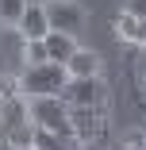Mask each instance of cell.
I'll return each instance as SVG.
<instances>
[{
  "label": "cell",
  "instance_id": "obj_7",
  "mask_svg": "<svg viewBox=\"0 0 146 150\" xmlns=\"http://www.w3.org/2000/svg\"><path fill=\"white\" fill-rule=\"evenodd\" d=\"M115 35H119L123 42H131V46H146V19H138V16H131L127 8L115 16Z\"/></svg>",
  "mask_w": 146,
  "mask_h": 150
},
{
  "label": "cell",
  "instance_id": "obj_2",
  "mask_svg": "<svg viewBox=\"0 0 146 150\" xmlns=\"http://www.w3.org/2000/svg\"><path fill=\"white\" fill-rule=\"evenodd\" d=\"M27 108H31V123L35 127L73 135V108H69L66 96H27Z\"/></svg>",
  "mask_w": 146,
  "mask_h": 150
},
{
  "label": "cell",
  "instance_id": "obj_8",
  "mask_svg": "<svg viewBox=\"0 0 146 150\" xmlns=\"http://www.w3.org/2000/svg\"><path fill=\"white\" fill-rule=\"evenodd\" d=\"M66 69H69V77H100L104 62H100V54H96V50H85V46H77V54L66 62Z\"/></svg>",
  "mask_w": 146,
  "mask_h": 150
},
{
  "label": "cell",
  "instance_id": "obj_17",
  "mask_svg": "<svg viewBox=\"0 0 146 150\" xmlns=\"http://www.w3.org/2000/svg\"><path fill=\"white\" fill-rule=\"evenodd\" d=\"M27 4H46V0H27Z\"/></svg>",
  "mask_w": 146,
  "mask_h": 150
},
{
  "label": "cell",
  "instance_id": "obj_3",
  "mask_svg": "<svg viewBox=\"0 0 146 150\" xmlns=\"http://www.w3.org/2000/svg\"><path fill=\"white\" fill-rule=\"evenodd\" d=\"M69 108H108V85L100 77H73L66 85Z\"/></svg>",
  "mask_w": 146,
  "mask_h": 150
},
{
  "label": "cell",
  "instance_id": "obj_1",
  "mask_svg": "<svg viewBox=\"0 0 146 150\" xmlns=\"http://www.w3.org/2000/svg\"><path fill=\"white\" fill-rule=\"evenodd\" d=\"M23 96H66V85L73 81L62 62H39V66H23Z\"/></svg>",
  "mask_w": 146,
  "mask_h": 150
},
{
  "label": "cell",
  "instance_id": "obj_15",
  "mask_svg": "<svg viewBox=\"0 0 146 150\" xmlns=\"http://www.w3.org/2000/svg\"><path fill=\"white\" fill-rule=\"evenodd\" d=\"M81 150H108V142H104V139H96V142H81Z\"/></svg>",
  "mask_w": 146,
  "mask_h": 150
},
{
  "label": "cell",
  "instance_id": "obj_10",
  "mask_svg": "<svg viewBox=\"0 0 146 150\" xmlns=\"http://www.w3.org/2000/svg\"><path fill=\"white\" fill-rule=\"evenodd\" d=\"M77 46H81V42H77L73 35H62V31H50V35H46V54H50V62H62V66H66L69 58L77 54Z\"/></svg>",
  "mask_w": 146,
  "mask_h": 150
},
{
  "label": "cell",
  "instance_id": "obj_13",
  "mask_svg": "<svg viewBox=\"0 0 146 150\" xmlns=\"http://www.w3.org/2000/svg\"><path fill=\"white\" fill-rule=\"evenodd\" d=\"M142 139H146L142 131H127V135H123V146H127V150H142V146H146Z\"/></svg>",
  "mask_w": 146,
  "mask_h": 150
},
{
  "label": "cell",
  "instance_id": "obj_9",
  "mask_svg": "<svg viewBox=\"0 0 146 150\" xmlns=\"http://www.w3.org/2000/svg\"><path fill=\"white\" fill-rule=\"evenodd\" d=\"M31 150H81V139H77V135H62V131H42V127H35Z\"/></svg>",
  "mask_w": 146,
  "mask_h": 150
},
{
  "label": "cell",
  "instance_id": "obj_18",
  "mask_svg": "<svg viewBox=\"0 0 146 150\" xmlns=\"http://www.w3.org/2000/svg\"><path fill=\"white\" fill-rule=\"evenodd\" d=\"M27 150H31V146H27Z\"/></svg>",
  "mask_w": 146,
  "mask_h": 150
},
{
  "label": "cell",
  "instance_id": "obj_12",
  "mask_svg": "<svg viewBox=\"0 0 146 150\" xmlns=\"http://www.w3.org/2000/svg\"><path fill=\"white\" fill-rule=\"evenodd\" d=\"M27 12V0H0V27H19Z\"/></svg>",
  "mask_w": 146,
  "mask_h": 150
},
{
  "label": "cell",
  "instance_id": "obj_11",
  "mask_svg": "<svg viewBox=\"0 0 146 150\" xmlns=\"http://www.w3.org/2000/svg\"><path fill=\"white\" fill-rule=\"evenodd\" d=\"M23 66H39V62H50V54H46V39H23Z\"/></svg>",
  "mask_w": 146,
  "mask_h": 150
},
{
  "label": "cell",
  "instance_id": "obj_16",
  "mask_svg": "<svg viewBox=\"0 0 146 150\" xmlns=\"http://www.w3.org/2000/svg\"><path fill=\"white\" fill-rule=\"evenodd\" d=\"M4 69H8V62H4V50H0V73H4Z\"/></svg>",
  "mask_w": 146,
  "mask_h": 150
},
{
  "label": "cell",
  "instance_id": "obj_6",
  "mask_svg": "<svg viewBox=\"0 0 146 150\" xmlns=\"http://www.w3.org/2000/svg\"><path fill=\"white\" fill-rule=\"evenodd\" d=\"M19 39H46L50 35V16H46V4H27L23 19H19Z\"/></svg>",
  "mask_w": 146,
  "mask_h": 150
},
{
  "label": "cell",
  "instance_id": "obj_14",
  "mask_svg": "<svg viewBox=\"0 0 146 150\" xmlns=\"http://www.w3.org/2000/svg\"><path fill=\"white\" fill-rule=\"evenodd\" d=\"M127 12L138 16V19H146V0H127Z\"/></svg>",
  "mask_w": 146,
  "mask_h": 150
},
{
  "label": "cell",
  "instance_id": "obj_5",
  "mask_svg": "<svg viewBox=\"0 0 146 150\" xmlns=\"http://www.w3.org/2000/svg\"><path fill=\"white\" fill-rule=\"evenodd\" d=\"M108 131V108H73V135L81 142H96Z\"/></svg>",
  "mask_w": 146,
  "mask_h": 150
},
{
  "label": "cell",
  "instance_id": "obj_4",
  "mask_svg": "<svg viewBox=\"0 0 146 150\" xmlns=\"http://www.w3.org/2000/svg\"><path fill=\"white\" fill-rule=\"evenodd\" d=\"M46 16H50V31H62L73 39L85 31V8L77 0H46Z\"/></svg>",
  "mask_w": 146,
  "mask_h": 150
}]
</instances>
